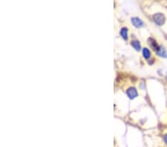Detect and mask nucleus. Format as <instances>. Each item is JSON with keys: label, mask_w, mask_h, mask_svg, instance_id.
Wrapping results in <instances>:
<instances>
[{"label": "nucleus", "mask_w": 167, "mask_h": 147, "mask_svg": "<svg viewBox=\"0 0 167 147\" xmlns=\"http://www.w3.org/2000/svg\"><path fill=\"white\" fill-rule=\"evenodd\" d=\"M153 20L154 23L158 25H162L165 23L166 22V18L163 14L162 13H156L153 16Z\"/></svg>", "instance_id": "f257e3e1"}, {"label": "nucleus", "mask_w": 167, "mask_h": 147, "mask_svg": "<svg viewBox=\"0 0 167 147\" xmlns=\"http://www.w3.org/2000/svg\"><path fill=\"white\" fill-rule=\"evenodd\" d=\"M126 94H127V95L130 99H134V98H135L138 95L137 90L134 88H133V87L128 88V90L126 91Z\"/></svg>", "instance_id": "f03ea898"}, {"label": "nucleus", "mask_w": 167, "mask_h": 147, "mask_svg": "<svg viewBox=\"0 0 167 147\" xmlns=\"http://www.w3.org/2000/svg\"><path fill=\"white\" fill-rule=\"evenodd\" d=\"M132 23H133L134 25L137 28H140V27H142L143 25H144L143 24V21H142L140 19H139V18H137V17L132 18Z\"/></svg>", "instance_id": "7ed1b4c3"}, {"label": "nucleus", "mask_w": 167, "mask_h": 147, "mask_svg": "<svg viewBox=\"0 0 167 147\" xmlns=\"http://www.w3.org/2000/svg\"><path fill=\"white\" fill-rule=\"evenodd\" d=\"M148 42H149V45H150V47H151V48H152L153 50H155L156 51H158L160 46H158V43H157V42H156L155 40H154V39L149 38V39Z\"/></svg>", "instance_id": "20e7f679"}, {"label": "nucleus", "mask_w": 167, "mask_h": 147, "mask_svg": "<svg viewBox=\"0 0 167 147\" xmlns=\"http://www.w3.org/2000/svg\"><path fill=\"white\" fill-rule=\"evenodd\" d=\"M120 35L125 40H128V29L126 28H122L120 30Z\"/></svg>", "instance_id": "39448f33"}, {"label": "nucleus", "mask_w": 167, "mask_h": 147, "mask_svg": "<svg viewBox=\"0 0 167 147\" xmlns=\"http://www.w3.org/2000/svg\"><path fill=\"white\" fill-rule=\"evenodd\" d=\"M131 45H132V47H133L134 49L137 50V51H140V48H141L140 42H139L138 41H137V40H133V41H132Z\"/></svg>", "instance_id": "423d86ee"}, {"label": "nucleus", "mask_w": 167, "mask_h": 147, "mask_svg": "<svg viewBox=\"0 0 167 147\" xmlns=\"http://www.w3.org/2000/svg\"><path fill=\"white\" fill-rule=\"evenodd\" d=\"M143 55L144 58L149 59L150 57V56H151V52H150V51L147 48H144L143 49Z\"/></svg>", "instance_id": "0eeeda50"}, {"label": "nucleus", "mask_w": 167, "mask_h": 147, "mask_svg": "<svg viewBox=\"0 0 167 147\" xmlns=\"http://www.w3.org/2000/svg\"><path fill=\"white\" fill-rule=\"evenodd\" d=\"M157 54H158V55H159V56L161 57H166V54L165 49H164L163 47H159L158 50L157 51Z\"/></svg>", "instance_id": "6e6552de"}, {"label": "nucleus", "mask_w": 167, "mask_h": 147, "mask_svg": "<svg viewBox=\"0 0 167 147\" xmlns=\"http://www.w3.org/2000/svg\"><path fill=\"white\" fill-rule=\"evenodd\" d=\"M163 140H164V141H165V143H166V145H167V134H166L165 135L163 136Z\"/></svg>", "instance_id": "1a4fd4ad"}]
</instances>
